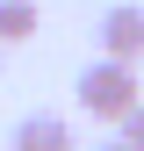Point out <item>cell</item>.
<instances>
[{
  "mask_svg": "<svg viewBox=\"0 0 144 151\" xmlns=\"http://www.w3.org/2000/svg\"><path fill=\"white\" fill-rule=\"evenodd\" d=\"M79 108L101 115V122H122V115L137 108V65H122V58L86 65V72H79Z\"/></svg>",
  "mask_w": 144,
  "mask_h": 151,
  "instance_id": "6da1fadb",
  "label": "cell"
},
{
  "mask_svg": "<svg viewBox=\"0 0 144 151\" xmlns=\"http://www.w3.org/2000/svg\"><path fill=\"white\" fill-rule=\"evenodd\" d=\"M101 58H122V65L144 58V7H137V0L101 14Z\"/></svg>",
  "mask_w": 144,
  "mask_h": 151,
  "instance_id": "7a4b0ae2",
  "label": "cell"
},
{
  "mask_svg": "<svg viewBox=\"0 0 144 151\" xmlns=\"http://www.w3.org/2000/svg\"><path fill=\"white\" fill-rule=\"evenodd\" d=\"M14 151H72L65 115H22L14 122Z\"/></svg>",
  "mask_w": 144,
  "mask_h": 151,
  "instance_id": "3957f363",
  "label": "cell"
},
{
  "mask_svg": "<svg viewBox=\"0 0 144 151\" xmlns=\"http://www.w3.org/2000/svg\"><path fill=\"white\" fill-rule=\"evenodd\" d=\"M36 36V0H0V43H29Z\"/></svg>",
  "mask_w": 144,
  "mask_h": 151,
  "instance_id": "277c9868",
  "label": "cell"
},
{
  "mask_svg": "<svg viewBox=\"0 0 144 151\" xmlns=\"http://www.w3.org/2000/svg\"><path fill=\"white\" fill-rule=\"evenodd\" d=\"M115 129H122V144H130V151H144V101H137V108H130V115H122V122H115Z\"/></svg>",
  "mask_w": 144,
  "mask_h": 151,
  "instance_id": "5b68a950",
  "label": "cell"
},
{
  "mask_svg": "<svg viewBox=\"0 0 144 151\" xmlns=\"http://www.w3.org/2000/svg\"><path fill=\"white\" fill-rule=\"evenodd\" d=\"M108 151H130V144H108Z\"/></svg>",
  "mask_w": 144,
  "mask_h": 151,
  "instance_id": "8992f818",
  "label": "cell"
}]
</instances>
